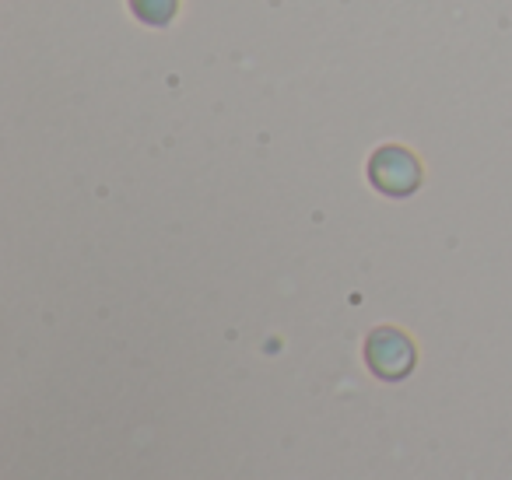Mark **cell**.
Here are the masks:
<instances>
[{"label":"cell","instance_id":"obj_1","mask_svg":"<svg viewBox=\"0 0 512 480\" xmlns=\"http://www.w3.org/2000/svg\"><path fill=\"white\" fill-rule=\"evenodd\" d=\"M365 365L376 379L383 382H400L414 372L418 365V347L397 326H376L365 337Z\"/></svg>","mask_w":512,"mask_h":480},{"label":"cell","instance_id":"obj_2","mask_svg":"<svg viewBox=\"0 0 512 480\" xmlns=\"http://www.w3.org/2000/svg\"><path fill=\"white\" fill-rule=\"evenodd\" d=\"M421 162L414 151L400 148V144H383L372 151L369 158V183L376 186L383 197H411L414 190H421Z\"/></svg>","mask_w":512,"mask_h":480},{"label":"cell","instance_id":"obj_3","mask_svg":"<svg viewBox=\"0 0 512 480\" xmlns=\"http://www.w3.org/2000/svg\"><path fill=\"white\" fill-rule=\"evenodd\" d=\"M130 11H134L137 22L151 25V29H162L176 18L179 11V0H127Z\"/></svg>","mask_w":512,"mask_h":480}]
</instances>
